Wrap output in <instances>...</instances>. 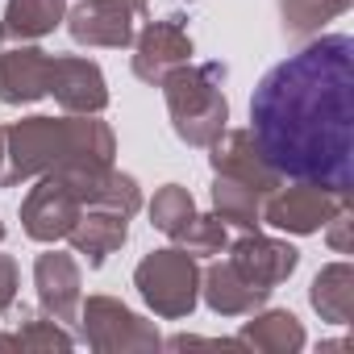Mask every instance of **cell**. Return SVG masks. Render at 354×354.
<instances>
[{
	"label": "cell",
	"instance_id": "6da1fadb",
	"mask_svg": "<svg viewBox=\"0 0 354 354\" xmlns=\"http://www.w3.org/2000/svg\"><path fill=\"white\" fill-rule=\"evenodd\" d=\"M250 133L279 180L350 196L354 188V38L321 34L275 63L250 96Z\"/></svg>",
	"mask_w": 354,
	"mask_h": 354
},
{
	"label": "cell",
	"instance_id": "7a4b0ae2",
	"mask_svg": "<svg viewBox=\"0 0 354 354\" xmlns=\"http://www.w3.org/2000/svg\"><path fill=\"white\" fill-rule=\"evenodd\" d=\"M117 138L100 113L21 117L5 129V184L17 188L50 171H100L113 167Z\"/></svg>",
	"mask_w": 354,
	"mask_h": 354
},
{
	"label": "cell",
	"instance_id": "3957f363",
	"mask_svg": "<svg viewBox=\"0 0 354 354\" xmlns=\"http://www.w3.org/2000/svg\"><path fill=\"white\" fill-rule=\"evenodd\" d=\"M225 80L230 67L225 63H184L162 75V100L171 113V129L184 146H213L221 138V129L230 125V100H225Z\"/></svg>",
	"mask_w": 354,
	"mask_h": 354
},
{
	"label": "cell",
	"instance_id": "277c9868",
	"mask_svg": "<svg viewBox=\"0 0 354 354\" xmlns=\"http://www.w3.org/2000/svg\"><path fill=\"white\" fill-rule=\"evenodd\" d=\"M133 288L146 300V308L162 321H184L196 300H201V267L188 250L167 246V250H150L138 267H133Z\"/></svg>",
	"mask_w": 354,
	"mask_h": 354
},
{
	"label": "cell",
	"instance_id": "5b68a950",
	"mask_svg": "<svg viewBox=\"0 0 354 354\" xmlns=\"http://www.w3.org/2000/svg\"><path fill=\"white\" fill-rule=\"evenodd\" d=\"M80 337L96 354H138L162 346L158 325L125 308L117 296H88L80 304Z\"/></svg>",
	"mask_w": 354,
	"mask_h": 354
},
{
	"label": "cell",
	"instance_id": "8992f818",
	"mask_svg": "<svg viewBox=\"0 0 354 354\" xmlns=\"http://www.w3.org/2000/svg\"><path fill=\"white\" fill-rule=\"evenodd\" d=\"M346 205H350V196H337V192H325V188H317V184H296V180H292V188L279 184V188L263 201V225L304 238V234L325 230V221L337 217Z\"/></svg>",
	"mask_w": 354,
	"mask_h": 354
},
{
	"label": "cell",
	"instance_id": "52a82bcc",
	"mask_svg": "<svg viewBox=\"0 0 354 354\" xmlns=\"http://www.w3.org/2000/svg\"><path fill=\"white\" fill-rule=\"evenodd\" d=\"M84 213L75 188L63 180V175H38V184L30 188V196L21 201V230L30 242H42V246H55L71 234L75 217Z\"/></svg>",
	"mask_w": 354,
	"mask_h": 354
},
{
	"label": "cell",
	"instance_id": "ba28073f",
	"mask_svg": "<svg viewBox=\"0 0 354 354\" xmlns=\"http://www.w3.org/2000/svg\"><path fill=\"white\" fill-rule=\"evenodd\" d=\"M192 63V34H188V17L171 13L162 21H146L133 34V75L150 88L162 84L167 71Z\"/></svg>",
	"mask_w": 354,
	"mask_h": 354
},
{
	"label": "cell",
	"instance_id": "9c48e42d",
	"mask_svg": "<svg viewBox=\"0 0 354 354\" xmlns=\"http://www.w3.org/2000/svg\"><path fill=\"white\" fill-rule=\"evenodd\" d=\"M63 21L80 46H96V50H125L133 46L138 34V13L121 0H80L75 9H67Z\"/></svg>",
	"mask_w": 354,
	"mask_h": 354
},
{
	"label": "cell",
	"instance_id": "30bf717a",
	"mask_svg": "<svg viewBox=\"0 0 354 354\" xmlns=\"http://www.w3.org/2000/svg\"><path fill=\"white\" fill-rule=\"evenodd\" d=\"M34 288H38V308L59 321V325H80V304H84V275L75 254L46 250L34 263Z\"/></svg>",
	"mask_w": 354,
	"mask_h": 354
},
{
	"label": "cell",
	"instance_id": "8fae6325",
	"mask_svg": "<svg viewBox=\"0 0 354 354\" xmlns=\"http://www.w3.org/2000/svg\"><path fill=\"white\" fill-rule=\"evenodd\" d=\"M213 154H209V162H213V175H230V180H238V184H250L254 192H263V196H271L283 180H279V171L267 162V154L259 150V142H254V133L250 129H221V138L209 146Z\"/></svg>",
	"mask_w": 354,
	"mask_h": 354
},
{
	"label": "cell",
	"instance_id": "7c38bea8",
	"mask_svg": "<svg viewBox=\"0 0 354 354\" xmlns=\"http://www.w3.org/2000/svg\"><path fill=\"white\" fill-rule=\"evenodd\" d=\"M50 59L38 42H0V104H34L50 96Z\"/></svg>",
	"mask_w": 354,
	"mask_h": 354
},
{
	"label": "cell",
	"instance_id": "4fadbf2b",
	"mask_svg": "<svg viewBox=\"0 0 354 354\" xmlns=\"http://www.w3.org/2000/svg\"><path fill=\"white\" fill-rule=\"evenodd\" d=\"M50 96L63 113H104L109 109V84L100 63L84 55H55L50 59Z\"/></svg>",
	"mask_w": 354,
	"mask_h": 354
},
{
	"label": "cell",
	"instance_id": "5bb4252c",
	"mask_svg": "<svg viewBox=\"0 0 354 354\" xmlns=\"http://www.w3.org/2000/svg\"><path fill=\"white\" fill-rule=\"evenodd\" d=\"M230 263H234L250 283L275 292V288L288 283L292 271L300 267V250H296L292 242H283V238H267V234L250 230V234H242V238L230 246Z\"/></svg>",
	"mask_w": 354,
	"mask_h": 354
},
{
	"label": "cell",
	"instance_id": "9a60e30c",
	"mask_svg": "<svg viewBox=\"0 0 354 354\" xmlns=\"http://www.w3.org/2000/svg\"><path fill=\"white\" fill-rule=\"evenodd\" d=\"M201 296L217 317H250L267 304L271 288L250 283L230 259H221V263H209V271L201 275Z\"/></svg>",
	"mask_w": 354,
	"mask_h": 354
},
{
	"label": "cell",
	"instance_id": "2e32d148",
	"mask_svg": "<svg viewBox=\"0 0 354 354\" xmlns=\"http://www.w3.org/2000/svg\"><path fill=\"white\" fill-rule=\"evenodd\" d=\"M67 242H71V250L84 254V263L96 271V267L109 263V254H117V250L129 242V217H125V213H113V209H92V205H88V209L75 217Z\"/></svg>",
	"mask_w": 354,
	"mask_h": 354
},
{
	"label": "cell",
	"instance_id": "e0dca14e",
	"mask_svg": "<svg viewBox=\"0 0 354 354\" xmlns=\"http://www.w3.org/2000/svg\"><path fill=\"white\" fill-rule=\"evenodd\" d=\"M63 180L75 188V196H80L84 209L92 205V209H113V213H125V217H133L142 209L138 180L125 175V171H117V167H104V171H92V175H63Z\"/></svg>",
	"mask_w": 354,
	"mask_h": 354
},
{
	"label": "cell",
	"instance_id": "ac0fdd59",
	"mask_svg": "<svg viewBox=\"0 0 354 354\" xmlns=\"http://www.w3.org/2000/svg\"><path fill=\"white\" fill-rule=\"evenodd\" d=\"M304 325L296 313L288 308H267V313H250V321L238 333L242 350H263V354H296L304 350Z\"/></svg>",
	"mask_w": 354,
	"mask_h": 354
},
{
	"label": "cell",
	"instance_id": "d6986e66",
	"mask_svg": "<svg viewBox=\"0 0 354 354\" xmlns=\"http://www.w3.org/2000/svg\"><path fill=\"white\" fill-rule=\"evenodd\" d=\"M67 17V0H9L0 17V42H38Z\"/></svg>",
	"mask_w": 354,
	"mask_h": 354
},
{
	"label": "cell",
	"instance_id": "ffe728a7",
	"mask_svg": "<svg viewBox=\"0 0 354 354\" xmlns=\"http://www.w3.org/2000/svg\"><path fill=\"white\" fill-rule=\"evenodd\" d=\"M308 304L321 313V321L329 325H350L354 313V267L350 263H329L313 275L308 288Z\"/></svg>",
	"mask_w": 354,
	"mask_h": 354
},
{
	"label": "cell",
	"instance_id": "44dd1931",
	"mask_svg": "<svg viewBox=\"0 0 354 354\" xmlns=\"http://www.w3.org/2000/svg\"><path fill=\"white\" fill-rule=\"evenodd\" d=\"M263 192H254L250 184H238L230 175H213V213L225 225H238L242 234L263 225Z\"/></svg>",
	"mask_w": 354,
	"mask_h": 354
},
{
	"label": "cell",
	"instance_id": "7402d4cb",
	"mask_svg": "<svg viewBox=\"0 0 354 354\" xmlns=\"http://www.w3.org/2000/svg\"><path fill=\"white\" fill-rule=\"evenodd\" d=\"M354 0H279V21H283V34L288 38H313L321 34L333 17L350 13Z\"/></svg>",
	"mask_w": 354,
	"mask_h": 354
},
{
	"label": "cell",
	"instance_id": "603a6c76",
	"mask_svg": "<svg viewBox=\"0 0 354 354\" xmlns=\"http://www.w3.org/2000/svg\"><path fill=\"white\" fill-rule=\"evenodd\" d=\"M13 321H17V342H21V350H59V354H67V350H75V342H80L67 325L50 321L42 308H30V304L13 308Z\"/></svg>",
	"mask_w": 354,
	"mask_h": 354
},
{
	"label": "cell",
	"instance_id": "cb8c5ba5",
	"mask_svg": "<svg viewBox=\"0 0 354 354\" xmlns=\"http://www.w3.org/2000/svg\"><path fill=\"white\" fill-rule=\"evenodd\" d=\"M180 250H188L192 259H217L230 246V230L217 213H192V221L171 238Z\"/></svg>",
	"mask_w": 354,
	"mask_h": 354
},
{
	"label": "cell",
	"instance_id": "d4e9b609",
	"mask_svg": "<svg viewBox=\"0 0 354 354\" xmlns=\"http://www.w3.org/2000/svg\"><path fill=\"white\" fill-rule=\"evenodd\" d=\"M192 213H196V201H192V192L184 184H162L154 192V201H150V225L158 234H167V238L180 234L192 221Z\"/></svg>",
	"mask_w": 354,
	"mask_h": 354
},
{
	"label": "cell",
	"instance_id": "484cf974",
	"mask_svg": "<svg viewBox=\"0 0 354 354\" xmlns=\"http://www.w3.org/2000/svg\"><path fill=\"white\" fill-rule=\"evenodd\" d=\"M17 288H21L17 259H13V254H0V313H9V308L17 304Z\"/></svg>",
	"mask_w": 354,
	"mask_h": 354
},
{
	"label": "cell",
	"instance_id": "4316f807",
	"mask_svg": "<svg viewBox=\"0 0 354 354\" xmlns=\"http://www.w3.org/2000/svg\"><path fill=\"white\" fill-rule=\"evenodd\" d=\"M325 225H329V234H325V238H329V246H333L337 254H346V250H350V205H346L337 217H329Z\"/></svg>",
	"mask_w": 354,
	"mask_h": 354
},
{
	"label": "cell",
	"instance_id": "83f0119b",
	"mask_svg": "<svg viewBox=\"0 0 354 354\" xmlns=\"http://www.w3.org/2000/svg\"><path fill=\"white\" fill-rule=\"evenodd\" d=\"M0 350H21V342H17V333H0Z\"/></svg>",
	"mask_w": 354,
	"mask_h": 354
},
{
	"label": "cell",
	"instance_id": "f1b7e54d",
	"mask_svg": "<svg viewBox=\"0 0 354 354\" xmlns=\"http://www.w3.org/2000/svg\"><path fill=\"white\" fill-rule=\"evenodd\" d=\"M121 5H129L138 17H146V9H150V0H121Z\"/></svg>",
	"mask_w": 354,
	"mask_h": 354
},
{
	"label": "cell",
	"instance_id": "f546056e",
	"mask_svg": "<svg viewBox=\"0 0 354 354\" xmlns=\"http://www.w3.org/2000/svg\"><path fill=\"white\" fill-rule=\"evenodd\" d=\"M0 184H5V125H0Z\"/></svg>",
	"mask_w": 354,
	"mask_h": 354
},
{
	"label": "cell",
	"instance_id": "4dcf8cb0",
	"mask_svg": "<svg viewBox=\"0 0 354 354\" xmlns=\"http://www.w3.org/2000/svg\"><path fill=\"white\" fill-rule=\"evenodd\" d=\"M0 242H5V221H0Z\"/></svg>",
	"mask_w": 354,
	"mask_h": 354
},
{
	"label": "cell",
	"instance_id": "1f68e13d",
	"mask_svg": "<svg viewBox=\"0 0 354 354\" xmlns=\"http://www.w3.org/2000/svg\"><path fill=\"white\" fill-rule=\"evenodd\" d=\"M188 5H192V0H188Z\"/></svg>",
	"mask_w": 354,
	"mask_h": 354
}]
</instances>
